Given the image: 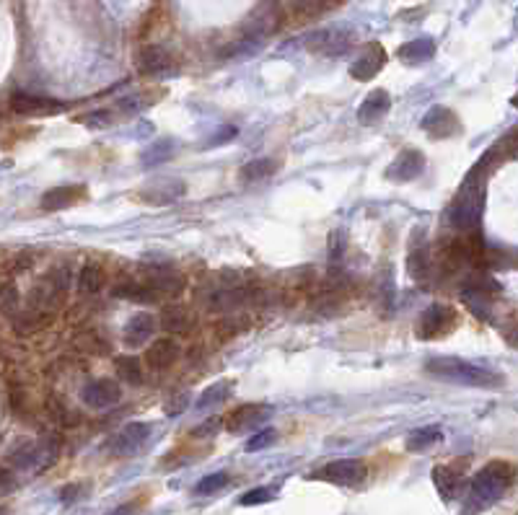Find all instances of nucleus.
I'll use <instances>...</instances> for the list:
<instances>
[{
    "label": "nucleus",
    "instance_id": "obj_30",
    "mask_svg": "<svg viewBox=\"0 0 518 515\" xmlns=\"http://www.w3.org/2000/svg\"><path fill=\"white\" fill-rule=\"evenodd\" d=\"M275 171H278V163L270 158L249 160L247 166L241 169V181H244V184H254V181H262V179L272 177Z\"/></svg>",
    "mask_w": 518,
    "mask_h": 515
},
{
    "label": "nucleus",
    "instance_id": "obj_11",
    "mask_svg": "<svg viewBox=\"0 0 518 515\" xmlns=\"http://www.w3.org/2000/svg\"><path fill=\"white\" fill-rule=\"evenodd\" d=\"M425 169V156L417 148H407L397 156V160L389 166L386 171V179L389 181H397V184H404V181H412L423 174Z\"/></svg>",
    "mask_w": 518,
    "mask_h": 515
},
{
    "label": "nucleus",
    "instance_id": "obj_26",
    "mask_svg": "<svg viewBox=\"0 0 518 515\" xmlns=\"http://www.w3.org/2000/svg\"><path fill=\"white\" fill-rule=\"evenodd\" d=\"M441 427L438 425H425V427H417L407 435V451L417 453V451H425V448L435 446L441 440Z\"/></svg>",
    "mask_w": 518,
    "mask_h": 515
},
{
    "label": "nucleus",
    "instance_id": "obj_24",
    "mask_svg": "<svg viewBox=\"0 0 518 515\" xmlns=\"http://www.w3.org/2000/svg\"><path fill=\"white\" fill-rule=\"evenodd\" d=\"M81 195H83L81 186H57V189H50V192L42 197V210H47V212L62 210V207L78 202Z\"/></svg>",
    "mask_w": 518,
    "mask_h": 515
},
{
    "label": "nucleus",
    "instance_id": "obj_15",
    "mask_svg": "<svg viewBox=\"0 0 518 515\" xmlns=\"http://www.w3.org/2000/svg\"><path fill=\"white\" fill-rule=\"evenodd\" d=\"M270 414L272 406L267 404H241L229 414L226 427H229V432H247L252 427H257L259 423H264Z\"/></svg>",
    "mask_w": 518,
    "mask_h": 515
},
{
    "label": "nucleus",
    "instance_id": "obj_2",
    "mask_svg": "<svg viewBox=\"0 0 518 515\" xmlns=\"http://www.w3.org/2000/svg\"><path fill=\"white\" fill-rule=\"evenodd\" d=\"M484 184H487V174L482 171V166L477 163L475 171L464 179L459 195L451 205L449 220L454 228L461 231H475L479 226L482 218V205H484Z\"/></svg>",
    "mask_w": 518,
    "mask_h": 515
},
{
    "label": "nucleus",
    "instance_id": "obj_33",
    "mask_svg": "<svg viewBox=\"0 0 518 515\" xmlns=\"http://www.w3.org/2000/svg\"><path fill=\"white\" fill-rule=\"evenodd\" d=\"M174 156V143L171 140H158L156 145H151L148 151L143 153V163L145 166H156V163H163Z\"/></svg>",
    "mask_w": 518,
    "mask_h": 515
},
{
    "label": "nucleus",
    "instance_id": "obj_45",
    "mask_svg": "<svg viewBox=\"0 0 518 515\" xmlns=\"http://www.w3.org/2000/svg\"><path fill=\"white\" fill-rule=\"evenodd\" d=\"M135 502H130V505H119L117 510H111L109 515H135Z\"/></svg>",
    "mask_w": 518,
    "mask_h": 515
},
{
    "label": "nucleus",
    "instance_id": "obj_38",
    "mask_svg": "<svg viewBox=\"0 0 518 515\" xmlns=\"http://www.w3.org/2000/svg\"><path fill=\"white\" fill-rule=\"evenodd\" d=\"M275 497V492L270 487H254V490H249L247 495H241V505H262V502H270Z\"/></svg>",
    "mask_w": 518,
    "mask_h": 515
},
{
    "label": "nucleus",
    "instance_id": "obj_23",
    "mask_svg": "<svg viewBox=\"0 0 518 515\" xmlns=\"http://www.w3.org/2000/svg\"><path fill=\"white\" fill-rule=\"evenodd\" d=\"M433 484L435 490H438V495H441L446 502H451V500L459 495L461 490V476L451 466H435L433 469Z\"/></svg>",
    "mask_w": 518,
    "mask_h": 515
},
{
    "label": "nucleus",
    "instance_id": "obj_13",
    "mask_svg": "<svg viewBox=\"0 0 518 515\" xmlns=\"http://www.w3.org/2000/svg\"><path fill=\"white\" fill-rule=\"evenodd\" d=\"M143 282L151 290H154L156 296L163 298H177L182 296V290H184V280H182V275L174 270H169V267H151V270L145 272Z\"/></svg>",
    "mask_w": 518,
    "mask_h": 515
},
{
    "label": "nucleus",
    "instance_id": "obj_35",
    "mask_svg": "<svg viewBox=\"0 0 518 515\" xmlns=\"http://www.w3.org/2000/svg\"><path fill=\"white\" fill-rule=\"evenodd\" d=\"M226 484H229V474L218 472V474H210V476H205V479L197 481L195 492L197 495H215V492L223 490Z\"/></svg>",
    "mask_w": 518,
    "mask_h": 515
},
{
    "label": "nucleus",
    "instance_id": "obj_39",
    "mask_svg": "<svg viewBox=\"0 0 518 515\" xmlns=\"http://www.w3.org/2000/svg\"><path fill=\"white\" fill-rule=\"evenodd\" d=\"M278 440V430H262V432H257L254 438H249L247 440V451L252 453V451H264L267 446H272Z\"/></svg>",
    "mask_w": 518,
    "mask_h": 515
},
{
    "label": "nucleus",
    "instance_id": "obj_6",
    "mask_svg": "<svg viewBox=\"0 0 518 515\" xmlns=\"http://www.w3.org/2000/svg\"><path fill=\"white\" fill-rule=\"evenodd\" d=\"M319 476L332 484H340V487H357L368 476V466L360 458H342V461H332L324 466Z\"/></svg>",
    "mask_w": 518,
    "mask_h": 515
},
{
    "label": "nucleus",
    "instance_id": "obj_27",
    "mask_svg": "<svg viewBox=\"0 0 518 515\" xmlns=\"http://www.w3.org/2000/svg\"><path fill=\"white\" fill-rule=\"evenodd\" d=\"M189 327H192V316H189L184 308H177V305L163 308L161 329L166 331V334H182V331H187Z\"/></svg>",
    "mask_w": 518,
    "mask_h": 515
},
{
    "label": "nucleus",
    "instance_id": "obj_10",
    "mask_svg": "<svg viewBox=\"0 0 518 515\" xmlns=\"http://www.w3.org/2000/svg\"><path fill=\"white\" fill-rule=\"evenodd\" d=\"M151 432H154V425L151 423H130L128 427H122V430L111 438V451H114L117 456H130V453L140 451V448L148 443Z\"/></svg>",
    "mask_w": 518,
    "mask_h": 515
},
{
    "label": "nucleus",
    "instance_id": "obj_4",
    "mask_svg": "<svg viewBox=\"0 0 518 515\" xmlns=\"http://www.w3.org/2000/svg\"><path fill=\"white\" fill-rule=\"evenodd\" d=\"M355 32L350 26H327L306 39V47L324 57H342L355 47Z\"/></svg>",
    "mask_w": 518,
    "mask_h": 515
},
{
    "label": "nucleus",
    "instance_id": "obj_36",
    "mask_svg": "<svg viewBox=\"0 0 518 515\" xmlns=\"http://www.w3.org/2000/svg\"><path fill=\"white\" fill-rule=\"evenodd\" d=\"M259 47H262L259 42H252V39H238L236 44L226 47L223 57H231V60H233V57H247V55H254Z\"/></svg>",
    "mask_w": 518,
    "mask_h": 515
},
{
    "label": "nucleus",
    "instance_id": "obj_14",
    "mask_svg": "<svg viewBox=\"0 0 518 515\" xmlns=\"http://www.w3.org/2000/svg\"><path fill=\"white\" fill-rule=\"evenodd\" d=\"M386 65V52L379 42L368 44L357 60L350 65V76L355 78V81H371L376 78V73H381V68Z\"/></svg>",
    "mask_w": 518,
    "mask_h": 515
},
{
    "label": "nucleus",
    "instance_id": "obj_22",
    "mask_svg": "<svg viewBox=\"0 0 518 515\" xmlns=\"http://www.w3.org/2000/svg\"><path fill=\"white\" fill-rule=\"evenodd\" d=\"M397 55H400V60L404 65H423V62H428V60L435 55V42L433 39H428V36L412 39V42L402 44Z\"/></svg>",
    "mask_w": 518,
    "mask_h": 515
},
{
    "label": "nucleus",
    "instance_id": "obj_9",
    "mask_svg": "<svg viewBox=\"0 0 518 515\" xmlns=\"http://www.w3.org/2000/svg\"><path fill=\"white\" fill-rule=\"evenodd\" d=\"M423 130L433 137V140H443V137L459 135L461 122L449 107H433V109L423 117Z\"/></svg>",
    "mask_w": 518,
    "mask_h": 515
},
{
    "label": "nucleus",
    "instance_id": "obj_40",
    "mask_svg": "<svg viewBox=\"0 0 518 515\" xmlns=\"http://www.w3.org/2000/svg\"><path fill=\"white\" fill-rule=\"evenodd\" d=\"M221 417H210V420H205L203 425H197L192 430V438H212L215 432L221 430Z\"/></svg>",
    "mask_w": 518,
    "mask_h": 515
},
{
    "label": "nucleus",
    "instance_id": "obj_1",
    "mask_svg": "<svg viewBox=\"0 0 518 515\" xmlns=\"http://www.w3.org/2000/svg\"><path fill=\"white\" fill-rule=\"evenodd\" d=\"M425 373L435 380H446L454 386H469V389H498L503 386V378L498 373L479 368L475 363L459 360V357H433L425 363Z\"/></svg>",
    "mask_w": 518,
    "mask_h": 515
},
{
    "label": "nucleus",
    "instance_id": "obj_19",
    "mask_svg": "<svg viewBox=\"0 0 518 515\" xmlns=\"http://www.w3.org/2000/svg\"><path fill=\"white\" fill-rule=\"evenodd\" d=\"M137 65L148 76H161V73H166L174 65V60H171L166 47H161V44H148L137 55Z\"/></svg>",
    "mask_w": 518,
    "mask_h": 515
},
{
    "label": "nucleus",
    "instance_id": "obj_43",
    "mask_svg": "<svg viewBox=\"0 0 518 515\" xmlns=\"http://www.w3.org/2000/svg\"><path fill=\"white\" fill-rule=\"evenodd\" d=\"M236 135V127H223L221 135H215L207 140V145H218V143H226V140H231V137Z\"/></svg>",
    "mask_w": 518,
    "mask_h": 515
},
{
    "label": "nucleus",
    "instance_id": "obj_12",
    "mask_svg": "<svg viewBox=\"0 0 518 515\" xmlns=\"http://www.w3.org/2000/svg\"><path fill=\"white\" fill-rule=\"evenodd\" d=\"M187 192V184L182 181V179H171V177H161V179H154V181H148L143 186V197L145 202L151 205H166V202H174L179 197Z\"/></svg>",
    "mask_w": 518,
    "mask_h": 515
},
{
    "label": "nucleus",
    "instance_id": "obj_17",
    "mask_svg": "<svg viewBox=\"0 0 518 515\" xmlns=\"http://www.w3.org/2000/svg\"><path fill=\"white\" fill-rule=\"evenodd\" d=\"M389 109H391L389 93L383 91V88H376V91H371L363 99L360 109H357V119H360V125H365V127L379 125V122L389 114Z\"/></svg>",
    "mask_w": 518,
    "mask_h": 515
},
{
    "label": "nucleus",
    "instance_id": "obj_44",
    "mask_svg": "<svg viewBox=\"0 0 518 515\" xmlns=\"http://www.w3.org/2000/svg\"><path fill=\"white\" fill-rule=\"evenodd\" d=\"M187 406V394H179L177 399H174V404H166V412L169 414H179L182 409Z\"/></svg>",
    "mask_w": 518,
    "mask_h": 515
},
{
    "label": "nucleus",
    "instance_id": "obj_7",
    "mask_svg": "<svg viewBox=\"0 0 518 515\" xmlns=\"http://www.w3.org/2000/svg\"><path fill=\"white\" fill-rule=\"evenodd\" d=\"M278 26H280V11H278V6L275 3H264V6H259L247 18V24H244V39L262 44L267 36L278 32Z\"/></svg>",
    "mask_w": 518,
    "mask_h": 515
},
{
    "label": "nucleus",
    "instance_id": "obj_20",
    "mask_svg": "<svg viewBox=\"0 0 518 515\" xmlns=\"http://www.w3.org/2000/svg\"><path fill=\"white\" fill-rule=\"evenodd\" d=\"M156 327H158V324H156L154 313H135V316L128 321V327H125V345L128 347L148 345V339L154 337Z\"/></svg>",
    "mask_w": 518,
    "mask_h": 515
},
{
    "label": "nucleus",
    "instance_id": "obj_5",
    "mask_svg": "<svg viewBox=\"0 0 518 515\" xmlns=\"http://www.w3.org/2000/svg\"><path fill=\"white\" fill-rule=\"evenodd\" d=\"M454 324H456V313L454 308L443 303H433L428 305L417 321V334L423 339H435V337H443L446 331L454 329Z\"/></svg>",
    "mask_w": 518,
    "mask_h": 515
},
{
    "label": "nucleus",
    "instance_id": "obj_31",
    "mask_svg": "<svg viewBox=\"0 0 518 515\" xmlns=\"http://www.w3.org/2000/svg\"><path fill=\"white\" fill-rule=\"evenodd\" d=\"M114 368H117L119 380H125L130 386H140V383H143V365H140L137 357H132V355L117 357Z\"/></svg>",
    "mask_w": 518,
    "mask_h": 515
},
{
    "label": "nucleus",
    "instance_id": "obj_28",
    "mask_svg": "<svg viewBox=\"0 0 518 515\" xmlns=\"http://www.w3.org/2000/svg\"><path fill=\"white\" fill-rule=\"evenodd\" d=\"M231 391H233V383H231V380H218V383H212L210 389H205L203 397L197 399V409H200V412H207L212 406L223 404V401L231 397Z\"/></svg>",
    "mask_w": 518,
    "mask_h": 515
},
{
    "label": "nucleus",
    "instance_id": "obj_41",
    "mask_svg": "<svg viewBox=\"0 0 518 515\" xmlns=\"http://www.w3.org/2000/svg\"><path fill=\"white\" fill-rule=\"evenodd\" d=\"M109 119H111L109 111L104 109V111H94V114H86L83 122L88 127H107V125H109Z\"/></svg>",
    "mask_w": 518,
    "mask_h": 515
},
{
    "label": "nucleus",
    "instance_id": "obj_29",
    "mask_svg": "<svg viewBox=\"0 0 518 515\" xmlns=\"http://www.w3.org/2000/svg\"><path fill=\"white\" fill-rule=\"evenodd\" d=\"M104 287V270L99 264H86L81 275H78V290L83 296H96Z\"/></svg>",
    "mask_w": 518,
    "mask_h": 515
},
{
    "label": "nucleus",
    "instance_id": "obj_34",
    "mask_svg": "<svg viewBox=\"0 0 518 515\" xmlns=\"http://www.w3.org/2000/svg\"><path fill=\"white\" fill-rule=\"evenodd\" d=\"M18 305H21V296H18V287L13 282H6V285L0 287V311L6 313V316H16Z\"/></svg>",
    "mask_w": 518,
    "mask_h": 515
},
{
    "label": "nucleus",
    "instance_id": "obj_42",
    "mask_svg": "<svg viewBox=\"0 0 518 515\" xmlns=\"http://www.w3.org/2000/svg\"><path fill=\"white\" fill-rule=\"evenodd\" d=\"M81 490H83L81 484H68L65 490L60 492V500H62L65 505H70V502H76V497H78V495H81Z\"/></svg>",
    "mask_w": 518,
    "mask_h": 515
},
{
    "label": "nucleus",
    "instance_id": "obj_46",
    "mask_svg": "<svg viewBox=\"0 0 518 515\" xmlns=\"http://www.w3.org/2000/svg\"><path fill=\"white\" fill-rule=\"evenodd\" d=\"M0 515H8V507H0Z\"/></svg>",
    "mask_w": 518,
    "mask_h": 515
},
{
    "label": "nucleus",
    "instance_id": "obj_3",
    "mask_svg": "<svg viewBox=\"0 0 518 515\" xmlns=\"http://www.w3.org/2000/svg\"><path fill=\"white\" fill-rule=\"evenodd\" d=\"M510 479H513V472H510L508 464L495 461V464L484 466L482 472L472 479V487H469V513H479V510H487L490 505H495L505 495Z\"/></svg>",
    "mask_w": 518,
    "mask_h": 515
},
{
    "label": "nucleus",
    "instance_id": "obj_37",
    "mask_svg": "<svg viewBox=\"0 0 518 515\" xmlns=\"http://www.w3.org/2000/svg\"><path fill=\"white\" fill-rule=\"evenodd\" d=\"M345 249H348V233L345 231H334L332 233V241H329V259L332 262H340L342 256H345Z\"/></svg>",
    "mask_w": 518,
    "mask_h": 515
},
{
    "label": "nucleus",
    "instance_id": "obj_25",
    "mask_svg": "<svg viewBox=\"0 0 518 515\" xmlns=\"http://www.w3.org/2000/svg\"><path fill=\"white\" fill-rule=\"evenodd\" d=\"M114 296L117 298H128V301H137V303H156V301H161V298L156 296L151 287L145 285L143 280L137 282V280H128V282H119L114 287Z\"/></svg>",
    "mask_w": 518,
    "mask_h": 515
},
{
    "label": "nucleus",
    "instance_id": "obj_18",
    "mask_svg": "<svg viewBox=\"0 0 518 515\" xmlns=\"http://www.w3.org/2000/svg\"><path fill=\"white\" fill-rule=\"evenodd\" d=\"M345 3H348V0H290L288 11L298 24H304V21H314V18L324 16V13H329V11L340 8Z\"/></svg>",
    "mask_w": 518,
    "mask_h": 515
},
{
    "label": "nucleus",
    "instance_id": "obj_32",
    "mask_svg": "<svg viewBox=\"0 0 518 515\" xmlns=\"http://www.w3.org/2000/svg\"><path fill=\"white\" fill-rule=\"evenodd\" d=\"M407 270L415 280L428 277V272H430V254H428V249H415V252L409 254Z\"/></svg>",
    "mask_w": 518,
    "mask_h": 515
},
{
    "label": "nucleus",
    "instance_id": "obj_16",
    "mask_svg": "<svg viewBox=\"0 0 518 515\" xmlns=\"http://www.w3.org/2000/svg\"><path fill=\"white\" fill-rule=\"evenodd\" d=\"M179 357H182V350L174 339H156L145 352V365L151 371H169L171 365H177Z\"/></svg>",
    "mask_w": 518,
    "mask_h": 515
},
{
    "label": "nucleus",
    "instance_id": "obj_8",
    "mask_svg": "<svg viewBox=\"0 0 518 515\" xmlns=\"http://www.w3.org/2000/svg\"><path fill=\"white\" fill-rule=\"evenodd\" d=\"M81 399L91 409H109L122 399V389L114 378H96L81 389Z\"/></svg>",
    "mask_w": 518,
    "mask_h": 515
},
{
    "label": "nucleus",
    "instance_id": "obj_21",
    "mask_svg": "<svg viewBox=\"0 0 518 515\" xmlns=\"http://www.w3.org/2000/svg\"><path fill=\"white\" fill-rule=\"evenodd\" d=\"M11 107L24 114H55L62 109V104L55 99H42V96H29V93H16L11 99Z\"/></svg>",
    "mask_w": 518,
    "mask_h": 515
}]
</instances>
